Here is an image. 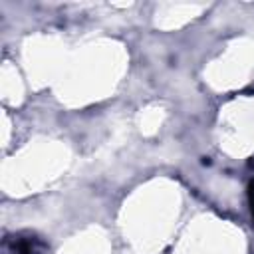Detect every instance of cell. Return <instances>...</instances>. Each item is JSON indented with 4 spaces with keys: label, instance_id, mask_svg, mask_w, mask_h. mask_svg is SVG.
<instances>
[{
    "label": "cell",
    "instance_id": "6da1fadb",
    "mask_svg": "<svg viewBox=\"0 0 254 254\" xmlns=\"http://www.w3.org/2000/svg\"><path fill=\"white\" fill-rule=\"evenodd\" d=\"M44 242L36 236H18L12 242V252L14 254H42L44 252Z\"/></svg>",
    "mask_w": 254,
    "mask_h": 254
}]
</instances>
